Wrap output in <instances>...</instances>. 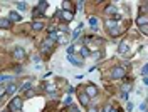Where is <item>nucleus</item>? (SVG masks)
Instances as JSON below:
<instances>
[{
	"label": "nucleus",
	"mask_w": 148,
	"mask_h": 112,
	"mask_svg": "<svg viewBox=\"0 0 148 112\" xmlns=\"http://www.w3.org/2000/svg\"><path fill=\"white\" fill-rule=\"evenodd\" d=\"M68 60H69L72 65H76V67L83 65V60H81V57H78V55H68Z\"/></svg>",
	"instance_id": "0eeeda50"
},
{
	"label": "nucleus",
	"mask_w": 148,
	"mask_h": 112,
	"mask_svg": "<svg viewBox=\"0 0 148 112\" xmlns=\"http://www.w3.org/2000/svg\"><path fill=\"white\" fill-rule=\"evenodd\" d=\"M74 52H76V50H74V45H69L68 47V50H66L68 55H74Z\"/></svg>",
	"instance_id": "4be33fe9"
},
{
	"label": "nucleus",
	"mask_w": 148,
	"mask_h": 112,
	"mask_svg": "<svg viewBox=\"0 0 148 112\" xmlns=\"http://www.w3.org/2000/svg\"><path fill=\"white\" fill-rule=\"evenodd\" d=\"M98 24H99L98 17H91V19H89V25H91L93 28H98Z\"/></svg>",
	"instance_id": "6ab92c4d"
},
{
	"label": "nucleus",
	"mask_w": 148,
	"mask_h": 112,
	"mask_svg": "<svg viewBox=\"0 0 148 112\" xmlns=\"http://www.w3.org/2000/svg\"><path fill=\"white\" fill-rule=\"evenodd\" d=\"M7 94V89H5V85H0V97H3Z\"/></svg>",
	"instance_id": "b1692460"
},
{
	"label": "nucleus",
	"mask_w": 148,
	"mask_h": 112,
	"mask_svg": "<svg viewBox=\"0 0 148 112\" xmlns=\"http://www.w3.org/2000/svg\"><path fill=\"white\" fill-rule=\"evenodd\" d=\"M0 28H10V20L9 19H0Z\"/></svg>",
	"instance_id": "a211bd4d"
},
{
	"label": "nucleus",
	"mask_w": 148,
	"mask_h": 112,
	"mask_svg": "<svg viewBox=\"0 0 148 112\" xmlns=\"http://www.w3.org/2000/svg\"><path fill=\"white\" fill-rule=\"evenodd\" d=\"M104 12H106L108 15H116V13H118V10H116V7H115V5H108Z\"/></svg>",
	"instance_id": "dca6fc26"
},
{
	"label": "nucleus",
	"mask_w": 148,
	"mask_h": 112,
	"mask_svg": "<svg viewBox=\"0 0 148 112\" xmlns=\"http://www.w3.org/2000/svg\"><path fill=\"white\" fill-rule=\"evenodd\" d=\"M15 80V77H12V75H0V85H7L10 82H14Z\"/></svg>",
	"instance_id": "1a4fd4ad"
},
{
	"label": "nucleus",
	"mask_w": 148,
	"mask_h": 112,
	"mask_svg": "<svg viewBox=\"0 0 148 112\" xmlns=\"http://www.w3.org/2000/svg\"><path fill=\"white\" fill-rule=\"evenodd\" d=\"M111 112H118V111H113V109H111Z\"/></svg>",
	"instance_id": "72a5a7b5"
},
{
	"label": "nucleus",
	"mask_w": 148,
	"mask_h": 112,
	"mask_svg": "<svg viewBox=\"0 0 148 112\" xmlns=\"http://www.w3.org/2000/svg\"><path fill=\"white\" fill-rule=\"evenodd\" d=\"M140 109H141L143 112L147 111V102H143V104H141V105H140Z\"/></svg>",
	"instance_id": "2f4dec72"
},
{
	"label": "nucleus",
	"mask_w": 148,
	"mask_h": 112,
	"mask_svg": "<svg viewBox=\"0 0 148 112\" xmlns=\"http://www.w3.org/2000/svg\"><path fill=\"white\" fill-rule=\"evenodd\" d=\"M61 19L66 20V22H71V20L74 19V12L72 10H62L61 12Z\"/></svg>",
	"instance_id": "20e7f679"
},
{
	"label": "nucleus",
	"mask_w": 148,
	"mask_h": 112,
	"mask_svg": "<svg viewBox=\"0 0 148 112\" xmlns=\"http://www.w3.org/2000/svg\"><path fill=\"white\" fill-rule=\"evenodd\" d=\"M89 112H99L96 105H89Z\"/></svg>",
	"instance_id": "c756f323"
},
{
	"label": "nucleus",
	"mask_w": 148,
	"mask_h": 112,
	"mask_svg": "<svg viewBox=\"0 0 148 112\" xmlns=\"http://www.w3.org/2000/svg\"><path fill=\"white\" fill-rule=\"evenodd\" d=\"M15 7H17L19 10H25L27 9V5H25L24 2H15Z\"/></svg>",
	"instance_id": "412c9836"
},
{
	"label": "nucleus",
	"mask_w": 148,
	"mask_h": 112,
	"mask_svg": "<svg viewBox=\"0 0 148 112\" xmlns=\"http://www.w3.org/2000/svg\"><path fill=\"white\" fill-rule=\"evenodd\" d=\"M78 99H79V102L83 104V105H89V101H91L88 95L84 94V90H81V92L78 94Z\"/></svg>",
	"instance_id": "6e6552de"
},
{
	"label": "nucleus",
	"mask_w": 148,
	"mask_h": 112,
	"mask_svg": "<svg viewBox=\"0 0 148 112\" xmlns=\"http://www.w3.org/2000/svg\"><path fill=\"white\" fill-rule=\"evenodd\" d=\"M83 27H84V24H81L76 30H74V34H72V40H78L79 35H81V32H83Z\"/></svg>",
	"instance_id": "2eb2a0df"
},
{
	"label": "nucleus",
	"mask_w": 148,
	"mask_h": 112,
	"mask_svg": "<svg viewBox=\"0 0 148 112\" xmlns=\"http://www.w3.org/2000/svg\"><path fill=\"white\" fill-rule=\"evenodd\" d=\"M56 45V42H52L49 38H44V42H42V45H40V52H44V54H50L52 52V49Z\"/></svg>",
	"instance_id": "f03ea898"
},
{
	"label": "nucleus",
	"mask_w": 148,
	"mask_h": 112,
	"mask_svg": "<svg viewBox=\"0 0 148 112\" xmlns=\"http://www.w3.org/2000/svg\"><path fill=\"white\" fill-rule=\"evenodd\" d=\"M44 27H46V24H44L42 20H35V22H32V28H34L35 32H40Z\"/></svg>",
	"instance_id": "9b49d317"
},
{
	"label": "nucleus",
	"mask_w": 148,
	"mask_h": 112,
	"mask_svg": "<svg viewBox=\"0 0 148 112\" xmlns=\"http://www.w3.org/2000/svg\"><path fill=\"white\" fill-rule=\"evenodd\" d=\"M79 54H81V57H89L91 55V52H89V49L86 45H83L81 49H79Z\"/></svg>",
	"instance_id": "f3484780"
},
{
	"label": "nucleus",
	"mask_w": 148,
	"mask_h": 112,
	"mask_svg": "<svg viewBox=\"0 0 148 112\" xmlns=\"http://www.w3.org/2000/svg\"><path fill=\"white\" fill-rule=\"evenodd\" d=\"M91 57H93V59H99V57H101V54H99V52H93V54H91Z\"/></svg>",
	"instance_id": "7c9ffc66"
},
{
	"label": "nucleus",
	"mask_w": 148,
	"mask_h": 112,
	"mask_svg": "<svg viewBox=\"0 0 148 112\" xmlns=\"http://www.w3.org/2000/svg\"><path fill=\"white\" fill-rule=\"evenodd\" d=\"M140 30L143 32V35H147V34H148V27H147V25H143V27H140Z\"/></svg>",
	"instance_id": "cd10ccee"
},
{
	"label": "nucleus",
	"mask_w": 148,
	"mask_h": 112,
	"mask_svg": "<svg viewBox=\"0 0 148 112\" xmlns=\"http://www.w3.org/2000/svg\"><path fill=\"white\" fill-rule=\"evenodd\" d=\"M20 111H22V99L14 97L9 102V112H20Z\"/></svg>",
	"instance_id": "f257e3e1"
},
{
	"label": "nucleus",
	"mask_w": 148,
	"mask_h": 112,
	"mask_svg": "<svg viewBox=\"0 0 148 112\" xmlns=\"http://www.w3.org/2000/svg\"><path fill=\"white\" fill-rule=\"evenodd\" d=\"M46 89H47V92H54V90H56V87H54L52 84H47L46 85Z\"/></svg>",
	"instance_id": "393cba45"
},
{
	"label": "nucleus",
	"mask_w": 148,
	"mask_h": 112,
	"mask_svg": "<svg viewBox=\"0 0 148 112\" xmlns=\"http://www.w3.org/2000/svg\"><path fill=\"white\" fill-rule=\"evenodd\" d=\"M141 74H143V77H147V65H143V69H141Z\"/></svg>",
	"instance_id": "473e14b6"
},
{
	"label": "nucleus",
	"mask_w": 148,
	"mask_h": 112,
	"mask_svg": "<svg viewBox=\"0 0 148 112\" xmlns=\"http://www.w3.org/2000/svg\"><path fill=\"white\" fill-rule=\"evenodd\" d=\"M126 75V70L123 67H113L111 70V79H123Z\"/></svg>",
	"instance_id": "7ed1b4c3"
},
{
	"label": "nucleus",
	"mask_w": 148,
	"mask_h": 112,
	"mask_svg": "<svg viewBox=\"0 0 148 112\" xmlns=\"http://www.w3.org/2000/svg\"><path fill=\"white\" fill-rule=\"evenodd\" d=\"M84 94L88 95L89 99H91V97H96V94H98V89H96L94 85H88V87L84 89Z\"/></svg>",
	"instance_id": "423d86ee"
},
{
	"label": "nucleus",
	"mask_w": 148,
	"mask_h": 112,
	"mask_svg": "<svg viewBox=\"0 0 148 112\" xmlns=\"http://www.w3.org/2000/svg\"><path fill=\"white\" fill-rule=\"evenodd\" d=\"M30 82H32V80H25V82H24V84H22V87H20V90H25V89H27V87H30Z\"/></svg>",
	"instance_id": "5701e85b"
},
{
	"label": "nucleus",
	"mask_w": 148,
	"mask_h": 112,
	"mask_svg": "<svg viewBox=\"0 0 148 112\" xmlns=\"http://www.w3.org/2000/svg\"><path fill=\"white\" fill-rule=\"evenodd\" d=\"M5 89H7V94H15V92H17V85L14 84V82L7 84V85H5Z\"/></svg>",
	"instance_id": "4468645a"
},
{
	"label": "nucleus",
	"mask_w": 148,
	"mask_h": 112,
	"mask_svg": "<svg viewBox=\"0 0 148 112\" xmlns=\"http://www.w3.org/2000/svg\"><path fill=\"white\" fill-rule=\"evenodd\" d=\"M147 22H148L147 13H141V15H138V17H136V25H138V27H143V25H147Z\"/></svg>",
	"instance_id": "9d476101"
},
{
	"label": "nucleus",
	"mask_w": 148,
	"mask_h": 112,
	"mask_svg": "<svg viewBox=\"0 0 148 112\" xmlns=\"http://www.w3.org/2000/svg\"><path fill=\"white\" fill-rule=\"evenodd\" d=\"M3 112H9V111H3Z\"/></svg>",
	"instance_id": "f704fd0d"
},
{
	"label": "nucleus",
	"mask_w": 148,
	"mask_h": 112,
	"mask_svg": "<svg viewBox=\"0 0 148 112\" xmlns=\"http://www.w3.org/2000/svg\"><path fill=\"white\" fill-rule=\"evenodd\" d=\"M111 109H113V107H111L109 104H106V105H104V109H103V112H111Z\"/></svg>",
	"instance_id": "c85d7f7f"
},
{
	"label": "nucleus",
	"mask_w": 148,
	"mask_h": 112,
	"mask_svg": "<svg viewBox=\"0 0 148 112\" xmlns=\"http://www.w3.org/2000/svg\"><path fill=\"white\" fill-rule=\"evenodd\" d=\"M14 57H15L17 60H22V59L25 57V50H24L22 47H15V49H14Z\"/></svg>",
	"instance_id": "39448f33"
},
{
	"label": "nucleus",
	"mask_w": 148,
	"mask_h": 112,
	"mask_svg": "<svg viewBox=\"0 0 148 112\" xmlns=\"http://www.w3.org/2000/svg\"><path fill=\"white\" fill-rule=\"evenodd\" d=\"M9 20H10V22H20L22 17H20V13H17L15 10H12V12H10V15H9Z\"/></svg>",
	"instance_id": "f8f14e48"
},
{
	"label": "nucleus",
	"mask_w": 148,
	"mask_h": 112,
	"mask_svg": "<svg viewBox=\"0 0 148 112\" xmlns=\"http://www.w3.org/2000/svg\"><path fill=\"white\" fill-rule=\"evenodd\" d=\"M113 28H118V22L116 20H108L106 22V30H113Z\"/></svg>",
	"instance_id": "ddd939ff"
},
{
	"label": "nucleus",
	"mask_w": 148,
	"mask_h": 112,
	"mask_svg": "<svg viewBox=\"0 0 148 112\" xmlns=\"http://www.w3.org/2000/svg\"><path fill=\"white\" fill-rule=\"evenodd\" d=\"M64 105H71V95H66L64 97Z\"/></svg>",
	"instance_id": "a878e982"
},
{
	"label": "nucleus",
	"mask_w": 148,
	"mask_h": 112,
	"mask_svg": "<svg viewBox=\"0 0 148 112\" xmlns=\"http://www.w3.org/2000/svg\"><path fill=\"white\" fill-rule=\"evenodd\" d=\"M62 9H64V10L71 9V3H69V2H62Z\"/></svg>",
	"instance_id": "bb28decb"
},
{
	"label": "nucleus",
	"mask_w": 148,
	"mask_h": 112,
	"mask_svg": "<svg viewBox=\"0 0 148 112\" xmlns=\"http://www.w3.org/2000/svg\"><path fill=\"white\" fill-rule=\"evenodd\" d=\"M128 50V44L126 42H123V44H119V54H125Z\"/></svg>",
	"instance_id": "aec40b11"
}]
</instances>
